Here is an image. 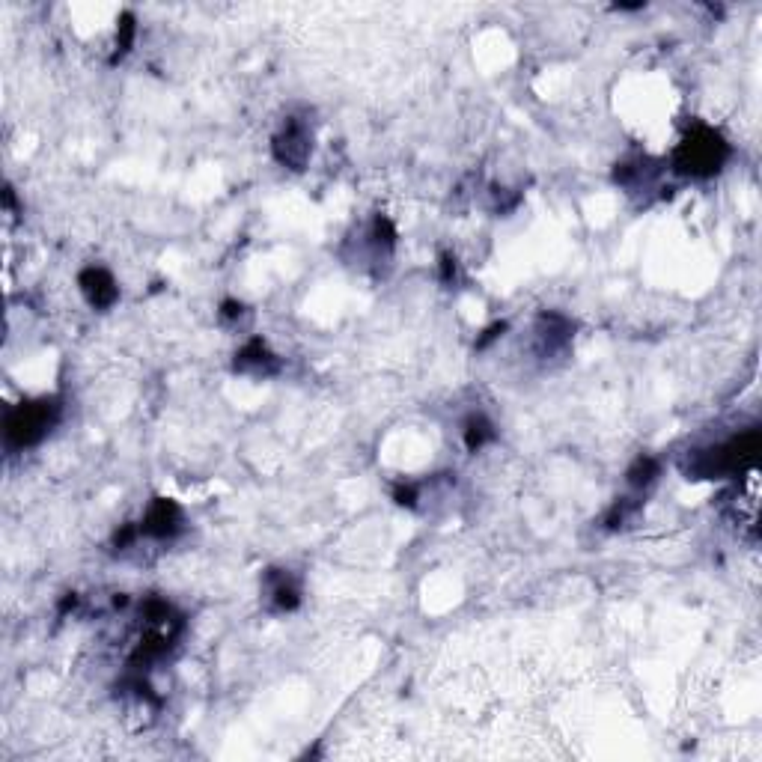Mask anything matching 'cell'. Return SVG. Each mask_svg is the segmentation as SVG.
Listing matches in <instances>:
<instances>
[{
  "mask_svg": "<svg viewBox=\"0 0 762 762\" xmlns=\"http://www.w3.org/2000/svg\"><path fill=\"white\" fill-rule=\"evenodd\" d=\"M57 417V405L51 399H33V402H21L6 414L3 423V435L9 447H30L36 441H42V435L54 426Z\"/></svg>",
  "mask_w": 762,
  "mask_h": 762,
  "instance_id": "obj_3",
  "label": "cell"
},
{
  "mask_svg": "<svg viewBox=\"0 0 762 762\" xmlns=\"http://www.w3.org/2000/svg\"><path fill=\"white\" fill-rule=\"evenodd\" d=\"M727 155H730V146H727V140L718 131H712V128H694L679 143V149L673 155V167L679 173L703 179V176H715L724 167Z\"/></svg>",
  "mask_w": 762,
  "mask_h": 762,
  "instance_id": "obj_2",
  "label": "cell"
},
{
  "mask_svg": "<svg viewBox=\"0 0 762 762\" xmlns=\"http://www.w3.org/2000/svg\"><path fill=\"white\" fill-rule=\"evenodd\" d=\"M495 438V426L483 417V414H474L468 423H465V444L471 450H480L483 444H489Z\"/></svg>",
  "mask_w": 762,
  "mask_h": 762,
  "instance_id": "obj_10",
  "label": "cell"
},
{
  "mask_svg": "<svg viewBox=\"0 0 762 762\" xmlns=\"http://www.w3.org/2000/svg\"><path fill=\"white\" fill-rule=\"evenodd\" d=\"M274 155L280 164L292 167V170H301L310 158V131L304 123L298 120H289L283 131L274 137Z\"/></svg>",
  "mask_w": 762,
  "mask_h": 762,
  "instance_id": "obj_5",
  "label": "cell"
},
{
  "mask_svg": "<svg viewBox=\"0 0 762 762\" xmlns=\"http://www.w3.org/2000/svg\"><path fill=\"white\" fill-rule=\"evenodd\" d=\"M655 477H658V462H655V459H637L635 465H632V471H629V483H632L635 489L649 486Z\"/></svg>",
  "mask_w": 762,
  "mask_h": 762,
  "instance_id": "obj_11",
  "label": "cell"
},
{
  "mask_svg": "<svg viewBox=\"0 0 762 762\" xmlns=\"http://www.w3.org/2000/svg\"><path fill=\"white\" fill-rule=\"evenodd\" d=\"M730 518L745 530L748 536H757V521H760V468H748L745 477H739V486L730 498Z\"/></svg>",
  "mask_w": 762,
  "mask_h": 762,
  "instance_id": "obj_4",
  "label": "cell"
},
{
  "mask_svg": "<svg viewBox=\"0 0 762 762\" xmlns=\"http://www.w3.org/2000/svg\"><path fill=\"white\" fill-rule=\"evenodd\" d=\"M81 292L87 295V301L93 307H111L117 301V295H120L114 277L105 268H87L81 274Z\"/></svg>",
  "mask_w": 762,
  "mask_h": 762,
  "instance_id": "obj_7",
  "label": "cell"
},
{
  "mask_svg": "<svg viewBox=\"0 0 762 762\" xmlns=\"http://www.w3.org/2000/svg\"><path fill=\"white\" fill-rule=\"evenodd\" d=\"M179 527H182V512H179V507H176L173 501L158 498L152 507L146 509L143 527H140V530H143L146 536H152V539H170V536L179 533Z\"/></svg>",
  "mask_w": 762,
  "mask_h": 762,
  "instance_id": "obj_6",
  "label": "cell"
},
{
  "mask_svg": "<svg viewBox=\"0 0 762 762\" xmlns=\"http://www.w3.org/2000/svg\"><path fill=\"white\" fill-rule=\"evenodd\" d=\"M760 453V432H745L739 438H730L706 453H694L688 462L691 480H712V477H730V474H745L754 468V459Z\"/></svg>",
  "mask_w": 762,
  "mask_h": 762,
  "instance_id": "obj_1",
  "label": "cell"
},
{
  "mask_svg": "<svg viewBox=\"0 0 762 762\" xmlns=\"http://www.w3.org/2000/svg\"><path fill=\"white\" fill-rule=\"evenodd\" d=\"M236 370L254 373V376H268V373L277 370V361H274V355L265 349L262 340H254V343H248V346L236 355Z\"/></svg>",
  "mask_w": 762,
  "mask_h": 762,
  "instance_id": "obj_8",
  "label": "cell"
},
{
  "mask_svg": "<svg viewBox=\"0 0 762 762\" xmlns=\"http://www.w3.org/2000/svg\"><path fill=\"white\" fill-rule=\"evenodd\" d=\"M265 584H268L265 593H268V599L274 602L277 611H292L298 605V587L292 584V578L286 572H271Z\"/></svg>",
  "mask_w": 762,
  "mask_h": 762,
  "instance_id": "obj_9",
  "label": "cell"
}]
</instances>
